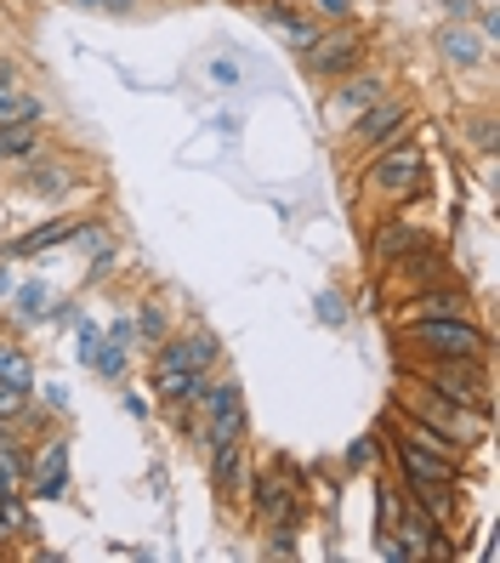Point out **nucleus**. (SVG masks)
<instances>
[{
  "label": "nucleus",
  "instance_id": "nucleus-1",
  "mask_svg": "<svg viewBox=\"0 0 500 563\" xmlns=\"http://www.w3.org/2000/svg\"><path fill=\"white\" fill-rule=\"evenodd\" d=\"M364 188H370V200L381 206H415L421 194L432 188V165H426V148L398 137L387 148L370 154V165H364Z\"/></svg>",
  "mask_w": 500,
  "mask_h": 563
},
{
  "label": "nucleus",
  "instance_id": "nucleus-2",
  "mask_svg": "<svg viewBox=\"0 0 500 563\" xmlns=\"http://www.w3.org/2000/svg\"><path fill=\"white\" fill-rule=\"evenodd\" d=\"M398 416H415L421 427H432V433L449 439L455 450H484V439H489V416L438 399V393L421 387L415 376H404V387H398Z\"/></svg>",
  "mask_w": 500,
  "mask_h": 563
},
{
  "label": "nucleus",
  "instance_id": "nucleus-3",
  "mask_svg": "<svg viewBox=\"0 0 500 563\" xmlns=\"http://www.w3.org/2000/svg\"><path fill=\"white\" fill-rule=\"evenodd\" d=\"M404 342L426 358H484L489 364V330L466 319H404Z\"/></svg>",
  "mask_w": 500,
  "mask_h": 563
},
{
  "label": "nucleus",
  "instance_id": "nucleus-4",
  "mask_svg": "<svg viewBox=\"0 0 500 563\" xmlns=\"http://www.w3.org/2000/svg\"><path fill=\"white\" fill-rule=\"evenodd\" d=\"M415 382L432 387V393H438V399H449V405H466V410H478V416H495V405H489V364H484V358H421Z\"/></svg>",
  "mask_w": 500,
  "mask_h": 563
},
{
  "label": "nucleus",
  "instance_id": "nucleus-5",
  "mask_svg": "<svg viewBox=\"0 0 500 563\" xmlns=\"http://www.w3.org/2000/svg\"><path fill=\"white\" fill-rule=\"evenodd\" d=\"M392 536H398V547H404V558L410 563H449L455 558V541H449V529L432 518V512H421L410 495H404V507H398V523H392Z\"/></svg>",
  "mask_w": 500,
  "mask_h": 563
},
{
  "label": "nucleus",
  "instance_id": "nucleus-6",
  "mask_svg": "<svg viewBox=\"0 0 500 563\" xmlns=\"http://www.w3.org/2000/svg\"><path fill=\"white\" fill-rule=\"evenodd\" d=\"M251 512L262 523H302V473L296 467H268L251 478Z\"/></svg>",
  "mask_w": 500,
  "mask_h": 563
},
{
  "label": "nucleus",
  "instance_id": "nucleus-7",
  "mask_svg": "<svg viewBox=\"0 0 500 563\" xmlns=\"http://www.w3.org/2000/svg\"><path fill=\"white\" fill-rule=\"evenodd\" d=\"M364 52H370V41H364V29L347 18V29H336V35L324 29V35L302 52V69L319 75V80H342L347 69H358V63H364Z\"/></svg>",
  "mask_w": 500,
  "mask_h": 563
},
{
  "label": "nucleus",
  "instance_id": "nucleus-8",
  "mask_svg": "<svg viewBox=\"0 0 500 563\" xmlns=\"http://www.w3.org/2000/svg\"><path fill=\"white\" fill-rule=\"evenodd\" d=\"M216 358H222V342H216V330H171L154 353H148V371H216Z\"/></svg>",
  "mask_w": 500,
  "mask_h": 563
},
{
  "label": "nucleus",
  "instance_id": "nucleus-9",
  "mask_svg": "<svg viewBox=\"0 0 500 563\" xmlns=\"http://www.w3.org/2000/svg\"><path fill=\"white\" fill-rule=\"evenodd\" d=\"M381 455L392 461V473H398V484H404V489H415V484H460V461L432 455V450L415 444V439H398V444L381 450Z\"/></svg>",
  "mask_w": 500,
  "mask_h": 563
},
{
  "label": "nucleus",
  "instance_id": "nucleus-10",
  "mask_svg": "<svg viewBox=\"0 0 500 563\" xmlns=\"http://www.w3.org/2000/svg\"><path fill=\"white\" fill-rule=\"evenodd\" d=\"M404 125H410V103H398V97H381V103H370V109H358V114H353L347 137H353V148L376 154V148H387V143L404 137Z\"/></svg>",
  "mask_w": 500,
  "mask_h": 563
},
{
  "label": "nucleus",
  "instance_id": "nucleus-11",
  "mask_svg": "<svg viewBox=\"0 0 500 563\" xmlns=\"http://www.w3.org/2000/svg\"><path fill=\"white\" fill-rule=\"evenodd\" d=\"M29 501H63L69 495V439H46L41 450H29Z\"/></svg>",
  "mask_w": 500,
  "mask_h": 563
},
{
  "label": "nucleus",
  "instance_id": "nucleus-12",
  "mask_svg": "<svg viewBox=\"0 0 500 563\" xmlns=\"http://www.w3.org/2000/svg\"><path fill=\"white\" fill-rule=\"evenodd\" d=\"M415 245H426V228H421V222H410L404 211H398V217H381L376 234H370V262H376V268H392V262L410 256Z\"/></svg>",
  "mask_w": 500,
  "mask_h": 563
},
{
  "label": "nucleus",
  "instance_id": "nucleus-13",
  "mask_svg": "<svg viewBox=\"0 0 500 563\" xmlns=\"http://www.w3.org/2000/svg\"><path fill=\"white\" fill-rule=\"evenodd\" d=\"M398 285H410V290H426V285H444V279H455V268H449V256L438 251V245H415L410 256H398L392 268H387Z\"/></svg>",
  "mask_w": 500,
  "mask_h": 563
},
{
  "label": "nucleus",
  "instance_id": "nucleus-14",
  "mask_svg": "<svg viewBox=\"0 0 500 563\" xmlns=\"http://www.w3.org/2000/svg\"><path fill=\"white\" fill-rule=\"evenodd\" d=\"M466 313H473V296H466L455 279L426 285V290H415L404 302V319H466Z\"/></svg>",
  "mask_w": 500,
  "mask_h": 563
},
{
  "label": "nucleus",
  "instance_id": "nucleus-15",
  "mask_svg": "<svg viewBox=\"0 0 500 563\" xmlns=\"http://www.w3.org/2000/svg\"><path fill=\"white\" fill-rule=\"evenodd\" d=\"M211 393V371H154V399L165 410H193L199 399Z\"/></svg>",
  "mask_w": 500,
  "mask_h": 563
},
{
  "label": "nucleus",
  "instance_id": "nucleus-16",
  "mask_svg": "<svg viewBox=\"0 0 500 563\" xmlns=\"http://www.w3.org/2000/svg\"><path fill=\"white\" fill-rule=\"evenodd\" d=\"M18 188L29 194V200H63V194L75 188V172L63 159H52V165L46 159H29L23 172H18Z\"/></svg>",
  "mask_w": 500,
  "mask_h": 563
},
{
  "label": "nucleus",
  "instance_id": "nucleus-17",
  "mask_svg": "<svg viewBox=\"0 0 500 563\" xmlns=\"http://www.w3.org/2000/svg\"><path fill=\"white\" fill-rule=\"evenodd\" d=\"M387 97V75H364V69H347L342 75V86L330 91V109H342V114H358V109H370V103H381Z\"/></svg>",
  "mask_w": 500,
  "mask_h": 563
},
{
  "label": "nucleus",
  "instance_id": "nucleus-18",
  "mask_svg": "<svg viewBox=\"0 0 500 563\" xmlns=\"http://www.w3.org/2000/svg\"><path fill=\"white\" fill-rule=\"evenodd\" d=\"M205 461H211V489L227 501V495L245 484V439H233V444H211V450H205Z\"/></svg>",
  "mask_w": 500,
  "mask_h": 563
},
{
  "label": "nucleus",
  "instance_id": "nucleus-19",
  "mask_svg": "<svg viewBox=\"0 0 500 563\" xmlns=\"http://www.w3.org/2000/svg\"><path fill=\"white\" fill-rule=\"evenodd\" d=\"M46 120H0V159H35L46 143Z\"/></svg>",
  "mask_w": 500,
  "mask_h": 563
},
{
  "label": "nucleus",
  "instance_id": "nucleus-20",
  "mask_svg": "<svg viewBox=\"0 0 500 563\" xmlns=\"http://www.w3.org/2000/svg\"><path fill=\"white\" fill-rule=\"evenodd\" d=\"M398 489H404V484H398ZM404 495H410V501H415L421 512L438 518L444 529L460 518V484H415V489H404Z\"/></svg>",
  "mask_w": 500,
  "mask_h": 563
},
{
  "label": "nucleus",
  "instance_id": "nucleus-21",
  "mask_svg": "<svg viewBox=\"0 0 500 563\" xmlns=\"http://www.w3.org/2000/svg\"><path fill=\"white\" fill-rule=\"evenodd\" d=\"M438 52H444V63L449 69H478V63L489 57V41H478L473 29H444V41H438Z\"/></svg>",
  "mask_w": 500,
  "mask_h": 563
},
{
  "label": "nucleus",
  "instance_id": "nucleus-22",
  "mask_svg": "<svg viewBox=\"0 0 500 563\" xmlns=\"http://www.w3.org/2000/svg\"><path fill=\"white\" fill-rule=\"evenodd\" d=\"M75 234H80V217H57V222H41L35 234L12 240V245H7V256H35V251H46V245H69Z\"/></svg>",
  "mask_w": 500,
  "mask_h": 563
},
{
  "label": "nucleus",
  "instance_id": "nucleus-23",
  "mask_svg": "<svg viewBox=\"0 0 500 563\" xmlns=\"http://www.w3.org/2000/svg\"><path fill=\"white\" fill-rule=\"evenodd\" d=\"M0 120H46V109L35 103V97L18 91V75L0 63Z\"/></svg>",
  "mask_w": 500,
  "mask_h": 563
},
{
  "label": "nucleus",
  "instance_id": "nucleus-24",
  "mask_svg": "<svg viewBox=\"0 0 500 563\" xmlns=\"http://www.w3.org/2000/svg\"><path fill=\"white\" fill-rule=\"evenodd\" d=\"M131 330H137V347H143V353H154L165 336H171V313H165L159 302H143V308H137V319H131Z\"/></svg>",
  "mask_w": 500,
  "mask_h": 563
},
{
  "label": "nucleus",
  "instance_id": "nucleus-25",
  "mask_svg": "<svg viewBox=\"0 0 500 563\" xmlns=\"http://www.w3.org/2000/svg\"><path fill=\"white\" fill-rule=\"evenodd\" d=\"M0 382H7V387H23V393H35V358H29L18 342H0Z\"/></svg>",
  "mask_w": 500,
  "mask_h": 563
},
{
  "label": "nucleus",
  "instance_id": "nucleus-26",
  "mask_svg": "<svg viewBox=\"0 0 500 563\" xmlns=\"http://www.w3.org/2000/svg\"><path fill=\"white\" fill-rule=\"evenodd\" d=\"M86 364H91V371L103 376V382H125V371H131V347H125V342H97Z\"/></svg>",
  "mask_w": 500,
  "mask_h": 563
},
{
  "label": "nucleus",
  "instance_id": "nucleus-27",
  "mask_svg": "<svg viewBox=\"0 0 500 563\" xmlns=\"http://www.w3.org/2000/svg\"><path fill=\"white\" fill-rule=\"evenodd\" d=\"M86 251H91V262H97V268H109V256H114V234H109V228L103 222H91V217H80V234H75Z\"/></svg>",
  "mask_w": 500,
  "mask_h": 563
},
{
  "label": "nucleus",
  "instance_id": "nucleus-28",
  "mask_svg": "<svg viewBox=\"0 0 500 563\" xmlns=\"http://www.w3.org/2000/svg\"><path fill=\"white\" fill-rule=\"evenodd\" d=\"M23 421H29V393L0 382V433H7V427H23Z\"/></svg>",
  "mask_w": 500,
  "mask_h": 563
},
{
  "label": "nucleus",
  "instance_id": "nucleus-29",
  "mask_svg": "<svg viewBox=\"0 0 500 563\" xmlns=\"http://www.w3.org/2000/svg\"><path fill=\"white\" fill-rule=\"evenodd\" d=\"M279 29H285V46H290V52H308V46H313V41L324 35V29H319L313 18H302V12H290V18L279 23Z\"/></svg>",
  "mask_w": 500,
  "mask_h": 563
},
{
  "label": "nucleus",
  "instance_id": "nucleus-30",
  "mask_svg": "<svg viewBox=\"0 0 500 563\" xmlns=\"http://www.w3.org/2000/svg\"><path fill=\"white\" fill-rule=\"evenodd\" d=\"M12 296H18V319H23V324L46 319V302H52V290H46V285H18Z\"/></svg>",
  "mask_w": 500,
  "mask_h": 563
},
{
  "label": "nucleus",
  "instance_id": "nucleus-31",
  "mask_svg": "<svg viewBox=\"0 0 500 563\" xmlns=\"http://www.w3.org/2000/svg\"><path fill=\"white\" fill-rule=\"evenodd\" d=\"M398 507H404V489H398V478H392V484H376V529H392V523H398Z\"/></svg>",
  "mask_w": 500,
  "mask_h": 563
},
{
  "label": "nucleus",
  "instance_id": "nucleus-32",
  "mask_svg": "<svg viewBox=\"0 0 500 563\" xmlns=\"http://www.w3.org/2000/svg\"><path fill=\"white\" fill-rule=\"evenodd\" d=\"M381 461V439L370 433V439H358L353 450H347V473H358V467H376Z\"/></svg>",
  "mask_w": 500,
  "mask_h": 563
},
{
  "label": "nucleus",
  "instance_id": "nucleus-33",
  "mask_svg": "<svg viewBox=\"0 0 500 563\" xmlns=\"http://www.w3.org/2000/svg\"><path fill=\"white\" fill-rule=\"evenodd\" d=\"M120 405H125V416H137V421H148V416H154V399H143L137 387H125V393H120Z\"/></svg>",
  "mask_w": 500,
  "mask_h": 563
},
{
  "label": "nucleus",
  "instance_id": "nucleus-34",
  "mask_svg": "<svg viewBox=\"0 0 500 563\" xmlns=\"http://www.w3.org/2000/svg\"><path fill=\"white\" fill-rule=\"evenodd\" d=\"M319 319H324V324H342V319H347V313H342V296H336V290H330V296H319Z\"/></svg>",
  "mask_w": 500,
  "mask_h": 563
},
{
  "label": "nucleus",
  "instance_id": "nucleus-35",
  "mask_svg": "<svg viewBox=\"0 0 500 563\" xmlns=\"http://www.w3.org/2000/svg\"><path fill=\"white\" fill-rule=\"evenodd\" d=\"M97 342H103V330H97L91 319H80V364L91 358V347H97Z\"/></svg>",
  "mask_w": 500,
  "mask_h": 563
},
{
  "label": "nucleus",
  "instance_id": "nucleus-36",
  "mask_svg": "<svg viewBox=\"0 0 500 563\" xmlns=\"http://www.w3.org/2000/svg\"><path fill=\"white\" fill-rule=\"evenodd\" d=\"M319 18H353V0H313Z\"/></svg>",
  "mask_w": 500,
  "mask_h": 563
},
{
  "label": "nucleus",
  "instance_id": "nucleus-37",
  "mask_svg": "<svg viewBox=\"0 0 500 563\" xmlns=\"http://www.w3.org/2000/svg\"><path fill=\"white\" fill-rule=\"evenodd\" d=\"M473 143H478L484 154L495 148V120H473Z\"/></svg>",
  "mask_w": 500,
  "mask_h": 563
},
{
  "label": "nucleus",
  "instance_id": "nucleus-38",
  "mask_svg": "<svg viewBox=\"0 0 500 563\" xmlns=\"http://www.w3.org/2000/svg\"><path fill=\"white\" fill-rule=\"evenodd\" d=\"M109 342H125V347H137V330H131V319H114V324H109Z\"/></svg>",
  "mask_w": 500,
  "mask_h": 563
},
{
  "label": "nucleus",
  "instance_id": "nucleus-39",
  "mask_svg": "<svg viewBox=\"0 0 500 563\" xmlns=\"http://www.w3.org/2000/svg\"><path fill=\"white\" fill-rule=\"evenodd\" d=\"M46 405H52V410H63V405H69V387L52 382V387H46Z\"/></svg>",
  "mask_w": 500,
  "mask_h": 563
},
{
  "label": "nucleus",
  "instance_id": "nucleus-40",
  "mask_svg": "<svg viewBox=\"0 0 500 563\" xmlns=\"http://www.w3.org/2000/svg\"><path fill=\"white\" fill-rule=\"evenodd\" d=\"M444 7H449V12L460 18V23H466V18H473V0H444Z\"/></svg>",
  "mask_w": 500,
  "mask_h": 563
},
{
  "label": "nucleus",
  "instance_id": "nucleus-41",
  "mask_svg": "<svg viewBox=\"0 0 500 563\" xmlns=\"http://www.w3.org/2000/svg\"><path fill=\"white\" fill-rule=\"evenodd\" d=\"M12 290H18V279H12V274H0V296H12Z\"/></svg>",
  "mask_w": 500,
  "mask_h": 563
}]
</instances>
